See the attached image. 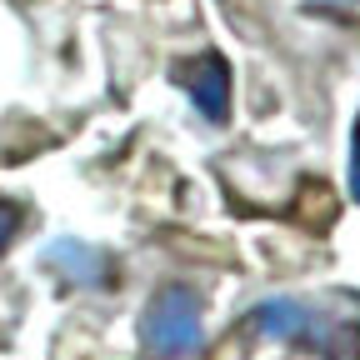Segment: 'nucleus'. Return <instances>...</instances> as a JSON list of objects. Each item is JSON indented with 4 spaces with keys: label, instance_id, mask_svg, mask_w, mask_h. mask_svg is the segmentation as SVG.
Instances as JSON below:
<instances>
[{
    "label": "nucleus",
    "instance_id": "nucleus-1",
    "mask_svg": "<svg viewBox=\"0 0 360 360\" xmlns=\"http://www.w3.org/2000/svg\"><path fill=\"white\" fill-rule=\"evenodd\" d=\"M205 340V321H200V290L191 285H160L141 315V345L150 360H191Z\"/></svg>",
    "mask_w": 360,
    "mask_h": 360
},
{
    "label": "nucleus",
    "instance_id": "nucleus-2",
    "mask_svg": "<svg viewBox=\"0 0 360 360\" xmlns=\"http://www.w3.org/2000/svg\"><path fill=\"white\" fill-rule=\"evenodd\" d=\"M175 85L191 96V105L200 110V120H210V125L231 120V65H225V56L200 51L191 60H180L175 65Z\"/></svg>",
    "mask_w": 360,
    "mask_h": 360
},
{
    "label": "nucleus",
    "instance_id": "nucleus-3",
    "mask_svg": "<svg viewBox=\"0 0 360 360\" xmlns=\"http://www.w3.org/2000/svg\"><path fill=\"white\" fill-rule=\"evenodd\" d=\"M250 326L260 335H276V340H310V345H326L330 330H326V315L305 305V300H290V295H276V300H260L250 310Z\"/></svg>",
    "mask_w": 360,
    "mask_h": 360
},
{
    "label": "nucleus",
    "instance_id": "nucleus-4",
    "mask_svg": "<svg viewBox=\"0 0 360 360\" xmlns=\"http://www.w3.org/2000/svg\"><path fill=\"white\" fill-rule=\"evenodd\" d=\"M45 260H51V265H75V270H70L75 285H105V281H110V260H105L96 245H80V240L51 245V255H45Z\"/></svg>",
    "mask_w": 360,
    "mask_h": 360
},
{
    "label": "nucleus",
    "instance_id": "nucleus-5",
    "mask_svg": "<svg viewBox=\"0 0 360 360\" xmlns=\"http://www.w3.org/2000/svg\"><path fill=\"white\" fill-rule=\"evenodd\" d=\"M20 220H25V210H20L15 200H0V250L20 236Z\"/></svg>",
    "mask_w": 360,
    "mask_h": 360
},
{
    "label": "nucleus",
    "instance_id": "nucleus-6",
    "mask_svg": "<svg viewBox=\"0 0 360 360\" xmlns=\"http://www.w3.org/2000/svg\"><path fill=\"white\" fill-rule=\"evenodd\" d=\"M350 195L360 200V125H355V141H350Z\"/></svg>",
    "mask_w": 360,
    "mask_h": 360
}]
</instances>
